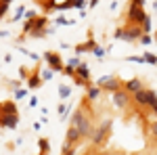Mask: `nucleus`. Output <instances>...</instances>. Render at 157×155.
<instances>
[{
    "instance_id": "cd10ccee",
    "label": "nucleus",
    "mask_w": 157,
    "mask_h": 155,
    "mask_svg": "<svg viewBox=\"0 0 157 155\" xmlns=\"http://www.w3.org/2000/svg\"><path fill=\"white\" fill-rule=\"evenodd\" d=\"M11 2H13V0H0V4H6V6H9Z\"/></svg>"
},
{
    "instance_id": "412c9836",
    "label": "nucleus",
    "mask_w": 157,
    "mask_h": 155,
    "mask_svg": "<svg viewBox=\"0 0 157 155\" xmlns=\"http://www.w3.org/2000/svg\"><path fill=\"white\" fill-rule=\"evenodd\" d=\"M143 32H151V19L147 17V21L143 23Z\"/></svg>"
},
{
    "instance_id": "bb28decb",
    "label": "nucleus",
    "mask_w": 157,
    "mask_h": 155,
    "mask_svg": "<svg viewBox=\"0 0 157 155\" xmlns=\"http://www.w3.org/2000/svg\"><path fill=\"white\" fill-rule=\"evenodd\" d=\"M29 105H32V107H36V105H38V99H36V96H34V99H29Z\"/></svg>"
},
{
    "instance_id": "a878e982",
    "label": "nucleus",
    "mask_w": 157,
    "mask_h": 155,
    "mask_svg": "<svg viewBox=\"0 0 157 155\" xmlns=\"http://www.w3.org/2000/svg\"><path fill=\"white\" fill-rule=\"evenodd\" d=\"M115 38H124V29H121V27H120V29H115Z\"/></svg>"
},
{
    "instance_id": "4468645a",
    "label": "nucleus",
    "mask_w": 157,
    "mask_h": 155,
    "mask_svg": "<svg viewBox=\"0 0 157 155\" xmlns=\"http://www.w3.org/2000/svg\"><path fill=\"white\" fill-rule=\"evenodd\" d=\"M48 149H50L48 141H46V138H42V141H40V151H42V155H44V153H48Z\"/></svg>"
},
{
    "instance_id": "9d476101",
    "label": "nucleus",
    "mask_w": 157,
    "mask_h": 155,
    "mask_svg": "<svg viewBox=\"0 0 157 155\" xmlns=\"http://www.w3.org/2000/svg\"><path fill=\"white\" fill-rule=\"evenodd\" d=\"M138 90H143L140 80H128L126 82V92H138Z\"/></svg>"
},
{
    "instance_id": "4be33fe9",
    "label": "nucleus",
    "mask_w": 157,
    "mask_h": 155,
    "mask_svg": "<svg viewBox=\"0 0 157 155\" xmlns=\"http://www.w3.org/2000/svg\"><path fill=\"white\" fill-rule=\"evenodd\" d=\"M23 15H25L23 6H19V9H17V15H15V19H21V17H23Z\"/></svg>"
},
{
    "instance_id": "6e6552de",
    "label": "nucleus",
    "mask_w": 157,
    "mask_h": 155,
    "mask_svg": "<svg viewBox=\"0 0 157 155\" xmlns=\"http://www.w3.org/2000/svg\"><path fill=\"white\" fill-rule=\"evenodd\" d=\"M19 124V115H0V126L4 128H17Z\"/></svg>"
},
{
    "instance_id": "6ab92c4d",
    "label": "nucleus",
    "mask_w": 157,
    "mask_h": 155,
    "mask_svg": "<svg viewBox=\"0 0 157 155\" xmlns=\"http://www.w3.org/2000/svg\"><path fill=\"white\" fill-rule=\"evenodd\" d=\"M42 80H52V69H46V72H42Z\"/></svg>"
},
{
    "instance_id": "0eeeda50",
    "label": "nucleus",
    "mask_w": 157,
    "mask_h": 155,
    "mask_svg": "<svg viewBox=\"0 0 157 155\" xmlns=\"http://www.w3.org/2000/svg\"><path fill=\"white\" fill-rule=\"evenodd\" d=\"M98 86H101V88H107V90H111V92L120 90V82L113 80V78H101V80H98Z\"/></svg>"
},
{
    "instance_id": "c756f323",
    "label": "nucleus",
    "mask_w": 157,
    "mask_h": 155,
    "mask_svg": "<svg viewBox=\"0 0 157 155\" xmlns=\"http://www.w3.org/2000/svg\"><path fill=\"white\" fill-rule=\"evenodd\" d=\"M0 113H2V105H0Z\"/></svg>"
},
{
    "instance_id": "b1692460",
    "label": "nucleus",
    "mask_w": 157,
    "mask_h": 155,
    "mask_svg": "<svg viewBox=\"0 0 157 155\" xmlns=\"http://www.w3.org/2000/svg\"><path fill=\"white\" fill-rule=\"evenodd\" d=\"M25 95H27V92H25V90H17V92H15V96H17V99H23Z\"/></svg>"
},
{
    "instance_id": "c85d7f7f",
    "label": "nucleus",
    "mask_w": 157,
    "mask_h": 155,
    "mask_svg": "<svg viewBox=\"0 0 157 155\" xmlns=\"http://www.w3.org/2000/svg\"><path fill=\"white\" fill-rule=\"evenodd\" d=\"M98 0H90V6H94V4H97Z\"/></svg>"
},
{
    "instance_id": "ddd939ff",
    "label": "nucleus",
    "mask_w": 157,
    "mask_h": 155,
    "mask_svg": "<svg viewBox=\"0 0 157 155\" xmlns=\"http://www.w3.org/2000/svg\"><path fill=\"white\" fill-rule=\"evenodd\" d=\"M69 92H71V90H69V86H65V84H61V86H59V96H61V99H67Z\"/></svg>"
},
{
    "instance_id": "a211bd4d",
    "label": "nucleus",
    "mask_w": 157,
    "mask_h": 155,
    "mask_svg": "<svg viewBox=\"0 0 157 155\" xmlns=\"http://www.w3.org/2000/svg\"><path fill=\"white\" fill-rule=\"evenodd\" d=\"M69 67H71V69H75V67H80V59H78V57H73V59H69Z\"/></svg>"
},
{
    "instance_id": "20e7f679",
    "label": "nucleus",
    "mask_w": 157,
    "mask_h": 155,
    "mask_svg": "<svg viewBox=\"0 0 157 155\" xmlns=\"http://www.w3.org/2000/svg\"><path fill=\"white\" fill-rule=\"evenodd\" d=\"M109 128H111V122L107 119V122H103V128L98 126L97 130H92V134H90L92 143H94V145H101V143H103V138H105V134L109 132Z\"/></svg>"
},
{
    "instance_id": "5701e85b",
    "label": "nucleus",
    "mask_w": 157,
    "mask_h": 155,
    "mask_svg": "<svg viewBox=\"0 0 157 155\" xmlns=\"http://www.w3.org/2000/svg\"><path fill=\"white\" fill-rule=\"evenodd\" d=\"M151 134L157 138V122H155V124H151Z\"/></svg>"
},
{
    "instance_id": "f3484780",
    "label": "nucleus",
    "mask_w": 157,
    "mask_h": 155,
    "mask_svg": "<svg viewBox=\"0 0 157 155\" xmlns=\"http://www.w3.org/2000/svg\"><path fill=\"white\" fill-rule=\"evenodd\" d=\"M143 59H145L147 63H151V65H155V63H157V57H155V55H145Z\"/></svg>"
},
{
    "instance_id": "f03ea898",
    "label": "nucleus",
    "mask_w": 157,
    "mask_h": 155,
    "mask_svg": "<svg viewBox=\"0 0 157 155\" xmlns=\"http://www.w3.org/2000/svg\"><path fill=\"white\" fill-rule=\"evenodd\" d=\"M134 101L138 103V105H153L157 101V95L153 90H138V92H134Z\"/></svg>"
},
{
    "instance_id": "f8f14e48",
    "label": "nucleus",
    "mask_w": 157,
    "mask_h": 155,
    "mask_svg": "<svg viewBox=\"0 0 157 155\" xmlns=\"http://www.w3.org/2000/svg\"><path fill=\"white\" fill-rule=\"evenodd\" d=\"M78 73H80V80H82V82H88V65L80 63V67H78Z\"/></svg>"
},
{
    "instance_id": "39448f33",
    "label": "nucleus",
    "mask_w": 157,
    "mask_h": 155,
    "mask_svg": "<svg viewBox=\"0 0 157 155\" xmlns=\"http://www.w3.org/2000/svg\"><path fill=\"white\" fill-rule=\"evenodd\" d=\"M113 103L117 105V109H124L130 103V96H128V92H124V90H115L113 92Z\"/></svg>"
},
{
    "instance_id": "f257e3e1",
    "label": "nucleus",
    "mask_w": 157,
    "mask_h": 155,
    "mask_svg": "<svg viewBox=\"0 0 157 155\" xmlns=\"http://www.w3.org/2000/svg\"><path fill=\"white\" fill-rule=\"evenodd\" d=\"M73 126H75V130L80 132V136H90L92 134V124H90V119L86 118L82 111H78L75 115H73Z\"/></svg>"
},
{
    "instance_id": "423d86ee",
    "label": "nucleus",
    "mask_w": 157,
    "mask_h": 155,
    "mask_svg": "<svg viewBox=\"0 0 157 155\" xmlns=\"http://www.w3.org/2000/svg\"><path fill=\"white\" fill-rule=\"evenodd\" d=\"M46 61H48L52 72H63V69H65L63 63H61V59H59V55H55V52H46Z\"/></svg>"
},
{
    "instance_id": "dca6fc26",
    "label": "nucleus",
    "mask_w": 157,
    "mask_h": 155,
    "mask_svg": "<svg viewBox=\"0 0 157 155\" xmlns=\"http://www.w3.org/2000/svg\"><path fill=\"white\" fill-rule=\"evenodd\" d=\"M40 84H42V80H40V78H29V86H32V88H38Z\"/></svg>"
},
{
    "instance_id": "9b49d317",
    "label": "nucleus",
    "mask_w": 157,
    "mask_h": 155,
    "mask_svg": "<svg viewBox=\"0 0 157 155\" xmlns=\"http://www.w3.org/2000/svg\"><path fill=\"white\" fill-rule=\"evenodd\" d=\"M2 115H17L15 103H4V105H2Z\"/></svg>"
},
{
    "instance_id": "7ed1b4c3",
    "label": "nucleus",
    "mask_w": 157,
    "mask_h": 155,
    "mask_svg": "<svg viewBox=\"0 0 157 155\" xmlns=\"http://www.w3.org/2000/svg\"><path fill=\"white\" fill-rule=\"evenodd\" d=\"M128 17L132 19L134 23H145V21H147V15H145V11H143V9H140V4H136V2H132V4H130Z\"/></svg>"
},
{
    "instance_id": "1a4fd4ad",
    "label": "nucleus",
    "mask_w": 157,
    "mask_h": 155,
    "mask_svg": "<svg viewBox=\"0 0 157 155\" xmlns=\"http://www.w3.org/2000/svg\"><path fill=\"white\" fill-rule=\"evenodd\" d=\"M143 36V29H138V27H130V29H124V40L128 42V40H134V38H140Z\"/></svg>"
},
{
    "instance_id": "393cba45",
    "label": "nucleus",
    "mask_w": 157,
    "mask_h": 155,
    "mask_svg": "<svg viewBox=\"0 0 157 155\" xmlns=\"http://www.w3.org/2000/svg\"><path fill=\"white\" fill-rule=\"evenodd\" d=\"M25 17H27V19H34V17H36V11H27V13H25Z\"/></svg>"
},
{
    "instance_id": "2eb2a0df",
    "label": "nucleus",
    "mask_w": 157,
    "mask_h": 155,
    "mask_svg": "<svg viewBox=\"0 0 157 155\" xmlns=\"http://www.w3.org/2000/svg\"><path fill=\"white\" fill-rule=\"evenodd\" d=\"M98 95H101V90H98V88H90V90H88V99H97Z\"/></svg>"
},
{
    "instance_id": "aec40b11",
    "label": "nucleus",
    "mask_w": 157,
    "mask_h": 155,
    "mask_svg": "<svg viewBox=\"0 0 157 155\" xmlns=\"http://www.w3.org/2000/svg\"><path fill=\"white\" fill-rule=\"evenodd\" d=\"M92 52H94L97 57H103V55H105V50H103L101 46H94V48H92Z\"/></svg>"
}]
</instances>
